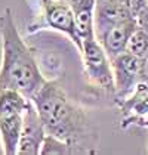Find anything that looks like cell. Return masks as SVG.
Instances as JSON below:
<instances>
[{"instance_id":"obj_1","label":"cell","mask_w":148,"mask_h":155,"mask_svg":"<svg viewBox=\"0 0 148 155\" xmlns=\"http://www.w3.org/2000/svg\"><path fill=\"white\" fill-rule=\"evenodd\" d=\"M45 130L65 142L73 154H96L99 134L87 112L73 102L58 80H48L31 99Z\"/></svg>"},{"instance_id":"obj_2","label":"cell","mask_w":148,"mask_h":155,"mask_svg":"<svg viewBox=\"0 0 148 155\" xmlns=\"http://www.w3.org/2000/svg\"><path fill=\"white\" fill-rule=\"evenodd\" d=\"M0 89H13L33 99L48 80L40 71L31 49L19 34L11 8H5L0 13Z\"/></svg>"},{"instance_id":"obj_3","label":"cell","mask_w":148,"mask_h":155,"mask_svg":"<svg viewBox=\"0 0 148 155\" xmlns=\"http://www.w3.org/2000/svg\"><path fill=\"white\" fill-rule=\"evenodd\" d=\"M27 28L30 34L43 30L58 31L68 37L79 52L82 50L83 40L79 34L73 9L67 0H40L39 12Z\"/></svg>"},{"instance_id":"obj_4","label":"cell","mask_w":148,"mask_h":155,"mask_svg":"<svg viewBox=\"0 0 148 155\" xmlns=\"http://www.w3.org/2000/svg\"><path fill=\"white\" fill-rule=\"evenodd\" d=\"M31 99L13 89H0V142L6 155L18 152L25 109Z\"/></svg>"},{"instance_id":"obj_5","label":"cell","mask_w":148,"mask_h":155,"mask_svg":"<svg viewBox=\"0 0 148 155\" xmlns=\"http://www.w3.org/2000/svg\"><path fill=\"white\" fill-rule=\"evenodd\" d=\"M83 62V71L87 84L99 92L113 97L114 101V78L111 59L104 50L102 45L95 37L85 38L82 50L79 52Z\"/></svg>"},{"instance_id":"obj_6","label":"cell","mask_w":148,"mask_h":155,"mask_svg":"<svg viewBox=\"0 0 148 155\" xmlns=\"http://www.w3.org/2000/svg\"><path fill=\"white\" fill-rule=\"evenodd\" d=\"M114 78V102L119 104L133 93L141 83V58L124 50L111 58Z\"/></svg>"},{"instance_id":"obj_7","label":"cell","mask_w":148,"mask_h":155,"mask_svg":"<svg viewBox=\"0 0 148 155\" xmlns=\"http://www.w3.org/2000/svg\"><path fill=\"white\" fill-rule=\"evenodd\" d=\"M46 134L48 133L45 130V126L42 123L36 105L33 101H30L24 114L16 155H39Z\"/></svg>"},{"instance_id":"obj_8","label":"cell","mask_w":148,"mask_h":155,"mask_svg":"<svg viewBox=\"0 0 148 155\" xmlns=\"http://www.w3.org/2000/svg\"><path fill=\"white\" fill-rule=\"evenodd\" d=\"M117 107L122 111V129H127L130 126L142 127L148 120V86L139 83L133 93L119 102Z\"/></svg>"},{"instance_id":"obj_9","label":"cell","mask_w":148,"mask_h":155,"mask_svg":"<svg viewBox=\"0 0 148 155\" xmlns=\"http://www.w3.org/2000/svg\"><path fill=\"white\" fill-rule=\"evenodd\" d=\"M138 25L139 22L136 18H127V19H123L117 24L108 27L102 33L96 34V38L102 45L107 55L110 56V59L126 50L129 38L138 28Z\"/></svg>"},{"instance_id":"obj_10","label":"cell","mask_w":148,"mask_h":155,"mask_svg":"<svg viewBox=\"0 0 148 155\" xmlns=\"http://www.w3.org/2000/svg\"><path fill=\"white\" fill-rule=\"evenodd\" d=\"M127 18H135L124 0L119 2H96L95 9V34L102 33L108 27ZM138 19V18H136Z\"/></svg>"},{"instance_id":"obj_11","label":"cell","mask_w":148,"mask_h":155,"mask_svg":"<svg viewBox=\"0 0 148 155\" xmlns=\"http://www.w3.org/2000/svg\"><path fill=\"white\" fill-rule=\"evenodd\" d=\"M76 16V24L82 40L95 37V9L96 0H67Z\"/></svg>"},{"instance_id":"obj_12","label":"cell","mask_w":148,"mask_h":155,"mask_svg":"<svg viewBox=\"0 0 148 155\" xmlns=\"http://www.w3.org/2000/svg\"><path fill=\"white\" fill-rule=\"evenodd\" d=\"M127 52L133 53L138 58H144L148 55V30L144 28L142 25H138L133 34L129 38V43H127Z\"/></svg>"},{"instance_id":"obj_13","label":"cell","mask_w":148,"mask_h":155,"mask_svg":"<svg viewBox=\"0 0 148 155\" xmlns=\"http://www.w3.org/2000/svg\"><path fill=\"white\" fill-rule=\"evenodd\" d=\"M40 155H73V149L61 139L52 134H46Z\"/></svg>"},{"instance_id":"obj_14","label":"cell","mask_w":148,"mask_h":155,"mask_svg":"<svg viewBox=\"0 0 148 155\" xmlns=\"http://www.w3.org/2000/svg\"><path fill=\"white\" fill-rule=\"evenodd\" d=\"M135 18H139L148 9V0H124Z\"/></svg>"},{"instance_id":"obj_15","label":"cell","mask_w":148,"mask_h":155,"mask_svg":"<svg viewBox=\"0 0 148 155\" xmlns=\"http://www.w3.org/2000/svg\"><path fill=\"white\" fill-rule=\"evenodd\" d=\"M141 83L148 86V55L141 59Z\"/></svg>"},{"instance_id":"obj_16","label":"cell","mask_w":148,"mask_h":155,"mask_svg":"<svg viewBox=\"0 0 148 155\" xmlns=\"http://www.w3.org/2000/svg\"><path fill=\"white\" fill-rule=\"evenodd\" d=\"M142 127H144V129H147V130H148V120L145 121V123H144V126H142ZM147 148H148V142H147Z\"/></svg>"},{"instance_id":"obj_17","label":"cell","mask_w":148,"mask_h":155,"mask_svg":"<svg viewBox=\"0 0 148 155\" xmlns=\"http://www.w3.org/2000/svg\"><path fill=\"white\" fill-rule=\"evenodd\" d=\"M96 2H119V0H96Z\"/></svg>"}]
</instances>
